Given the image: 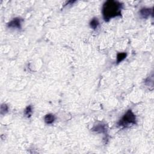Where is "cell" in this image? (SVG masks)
Segmentation results:
<instances>
[{
    "instance_id": "10",
    "label": "cell",
    "mask_w": 154,
    "mask_h": 154,
    "mask_svg": "<svg viewBox=\"0 0 154 154\" xmlns=\"http://www.w3.org/2000/svg\"><path fill=\"white\" fill-rule=\"evenodd\" d=\"M93 130H95L94 131H99L100 132H103V131L105 130V128L104 126V125H99V126L94 127Z\"/></svg>"
},
{
    "instance_id": "2",
    "label": "cell",
    "mask_w": 154,
    "mask_h": 154,
    "mask_svg": "<svg viewBox=\"0 0 154 154\" xmlns=\"http://www.w3.org/2000/svg\"><path fill=\"white\" fill-rule=\"evenodd\" d=\"M136 124V116L131 110L127 111L122 118L120 119L119 122V125L120 126L128 127L132 125H135Z\"/></svg>"
},
{
    "instance_id": "3",
    "label": "cell",
    "mask_w": 154,
    "mask_h": 154,
    "mask_svg": "<svg viewBox=\"0 0 154 154\" xmlns=\"http://www.w3.org/2000/svg\"><path fill=\"white\" fill-rule=\"evenodd\" d=\"M22 20L19 18H16L13 19L12 21L8 23L7 27L9 28H17V29H21V25H22Z\"/></svg>"
},
{
    "instance_id": "6",
    "label": "cell",
    "mask_w": 154,
    "mask_h": 154,
    "mask_svg": "<svg viewBox=\"0 0 154 154\" xmlns=\"http://www.w3.org/2000/svg\"><path fill=\"white\" fill-rule=\"evenodd\" d=\"M99 21L97 18H93V19H92V21H90V26L92 28H93V30H95V29L97 28V27L99 25Z\"/></svg>"
},
{
    "instance_id": "9",
    "label": "cell",
    "mask_w": 154,
    "mask_h": 154,
    "mask_svg": "<svg viewBox=\"0 0 154 154\" xmlns=\"http://www.w3.org/2000/svg\"><path fill=\"white\" fill-rule=\"evenodd\" d=\"M8 106H7L6 104H2L1 106V114H5V113H7L8 112Z\"/></svg>"
},
{
    "instance_id": "5",
    "label": "cell",
    "mask_w": 154,
    "mask_h": 154,
    "mask_svg": "<svg viewBox=\"0 0 154 154\" xmlns=\"http://www.w3.org/2000/svg\"><path fill=\"white\" fill-rule=\"evenodd\" d=\"M55 119V116L52 114H47L45 116V118H44V120H45V122L47 123V124H51L54 122Z\"/></svg>"
},
{
    "instance_id": "1",
    "label": "cell",
    "mask_w": 154,
    "mask_h": 154,
    "mask_svg": "<svg viewBox=\"0 0 154 154\" xmlns=\"http://www.w3.org/2000/svg\"><path fill=\"white\" fill-rule=\"evenodd\" d=\"M123 4L120 2L108 0L104 4L102 7V14L105 21H109L111 18L121 15V11Z\"/></svg>"
},
{
    "instance_id": "7",
    "label": "cell",
    "mask_w": 154,
    "mask_h": 154,
    "mask_svg": "<svg viewBox=\"0 0 154 154\" xmlns=\"http://www.w3.org/2000/svg\"><path fill=\"white\" fill-rule=\"evenodd\" d=\"M126 57V53H119L117 55V63H119L124 60Z\"/></svg>"
},
{
    "instance_id": "8",
    "label": "cell",
    "mask_w": 154,
    "mask_h": 154,
    "mask_svg": "<svg viewBox=\"0 0 154 154\" xmlns=\"http://www.w3.org/2000/svg\"><path fill=\"white\" fill-rule=\"evenodd\" d=\"M32 113H33L32 107L31 105H28V107L26 108L25 110L24 114L27 117H30L31 116Z\"/></svg>"
},
{
    "instance_id": "4",
    "label": "cell",
    "mask_w": 154,
    "mask_h": 154,
    "mask_svg": "<svg viewBox=\"0 0 154 154\" xmlns=\"http://www.w3.org/2000/svg\"><path fill=\"white\" fill-rule=\"evenodd\" d=\"M140 15L142 18L147 19L152 14V9L149 8H143L140 10Z\"/></svg>"
}]
</instances>
